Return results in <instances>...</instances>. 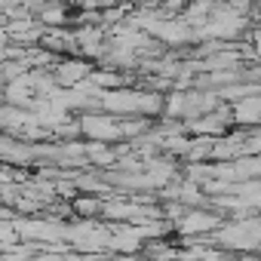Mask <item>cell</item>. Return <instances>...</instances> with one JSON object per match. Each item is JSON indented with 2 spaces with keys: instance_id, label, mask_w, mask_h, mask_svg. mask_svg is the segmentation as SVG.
I'll return each instance as SVG.
<instances>
[{
  "instance_id": "7a4b0ae2",
  "label": "cell",
  "mask_w": 261,
  "mask_h": 261,
  "mask_svg": "<svg viewBox=\"0 0 261 261\" xmlns=\"http://www.w3.org/2000/svg\"><path fill=\"white\" fill-rule=\"evenodd\" d=\"M98 209H101V203H98V200L74 197V212H80V215H98Z\"/></svg>"
},
{
  "instance_id": "6da1fadb",
  "label": "cell",
  "mask_w": 261,
  "mask_h": 261,
  "mask_svg": "<svg viewBox=\"0 0 261 261\" xmlns=\"http://www.w3.org/2000/svg\"><path fill=\"white\" fill-rule=\"evenodd\" d=\"M86 65L83 62H62L59 68H56V83H62V86H71V83H80L83 77H86Z\"/></svg>"
}]
</instances>
